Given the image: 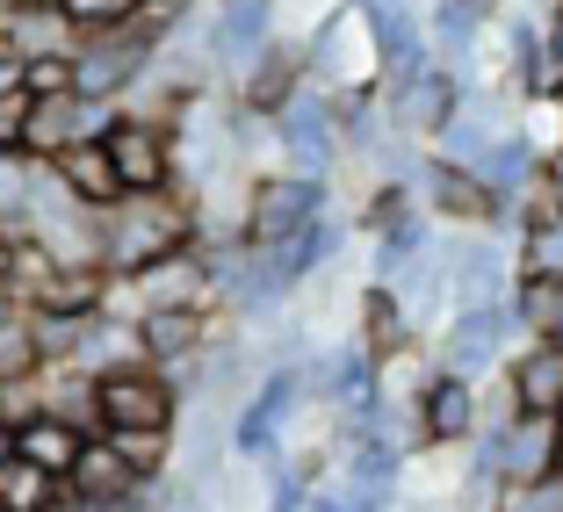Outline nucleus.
Segmentation results:
<instances>
[{
    "label": "nucleus",
    "instance_id": "24",
    "mask_svg": "<svg viewBox=\"0 0 563 512\" xmlns=\"http://www.w3.org/2000/svg\"><path fill=\"white\" fill-rule=\"evenodd\" d=\"M73 101L80 94H51V101L22 94V137H15L22 159H58V152L73 145Z\"/></svg>",
    "mask_w": 563,
    "mask_h": 512
},
{
    "label": "nucleus",
    "instance_id": "12",
    "mask_svg": "<svg viewBox=\"0 0 563 512\" xmlns=\"http://www.w3.org/2000/svg\"><path fill=\"white\" fill-rule=\"evenodd\" d=\"M463 94H470V87L455 80L448 66H433V58H427V66H419L405 87H390V94H376V101H383V123H390L398 137H412V145H433V137L448 131V116L463 109Z\"/></svg>",
    "mask_w": 563,
    "mask_h": 512
},
{
    "label": "nucleus",
    "instance_id": "5",
    "mask_svg": "<svg viewBox=\"0 0 563 512\" xmlns=\"http://www.w3.org/2000/svg\"><path fill=\"white\" fill-rule=\"evenodd\" d=\"M152 58H159V36L145 30V22H131V30H109V36H80L73 44V94L87 101H131V87L152 73Z\"/></svg>",
    "mask_w": 563,
    "mask_h": 512
},
{
    "label": "nucleus",
    "instance_id": "21",
    "mask_svg": "<svg viewBox=\"0 0 563 512\" xmlns=\"http://www.w3.org/2000/svg\"><path fill=\"white\" fill-rule=\"evenodd\" d=\"M470 174H477V181L492 188V202L506 210L514 196H528V188L542 181V145H534V137H528V123H520V131H506L498 145H484V159L470 166Z\"/></svg>",
    "mask_w": 563,
    "mask_h": 512
},
{
    "label": "nucleus",
    "instance_id": "27",
    "mask_svg": "<svg viewBox=\"0 0 563 512\" xmlns=\"http://www.w3.org/2000/svg\"><path fill=\"white\" fill-rule=\"evenodd\" d=\"M0 36H8V51H15L22 66L30 58H73V44H80L66 30V15H0Z\"/></svg>",
    "mask_w": 563,
    "mask_h": 512
},
{
    "label": "nucleus",
    "instance_id": "25",
    "mask_svg": "<svg viewBox=\"0 0 563 512\" xmlns=\"http://www.w3.org/2000/svg\"><path fill=\"white\" fill-rule=\"evenodd\" d=\"M66 491L87 498V505H117V498L137 491V477L117 463V447H109V441H87L80 463H73V477H66Z\"/></svg>",
    "mask_w": 563,
    "mask_h": 512
},
{
    "label": "nucleus",
    "instance_id": "26",
    "mask_svg": "<svg viewBox=\"0 0 563 512\" xmlns=\"http://www.w3.org/2000/svg\"><path fill=\"white\" fill-rule=\"evenodd\" d=\"M44 412H51V419H66V426L87 433V441H101L95 376H80V368H51V376H44Z\"/></svg>",
    "mask_w": 563,
    "mask_h": 512
},
{
    "label": "nucleus",
    "instance_id": "35",
    "mask_svg": "<svg viewBox=\"0 0 563 512\" xmlns=\"http://www.w3.org/2000/svg\"><path fill=\"white\" fill-rule=\"evenodd\" d=\"M117 116H123V109H117V101H73V145H101V137H109V131H117Z\"/></svg>",
    "mask_w": 563,
    "mask_h": 512
},
{
    "label": "nucleus",
    "instance_id": "31",
    "mask_svg": "<svg viewBox=\"0 0 563 512\" xmlns=\"http://www.w3.org/2000/svg\"><path fill=\"white\" fill-rule=\"evenodd\" d=\"M405 216H419V210H412V188H398V181H376V188L362 196V210H354V232L383 238V232H398Z\"/></svg>",
    "mask_w": 563,
    "mask_h": 512
},
{
    "label": "nucleus",
    "instance_id": "39",
    "mask_svg": "<svg viewBox=\"0 0 563 512\" xmlns=\"http://www.w3.org/2000/svg\"><path fill=\"white\" fill-rule=\"evenodd\" d=\"M15 94H22V58L0 51V101H15Z\"/></svg>",
    "mask_w": 563,
    "mask_h": 512
},
{
    "label": "nucleus",
    "instance_id": "6",
    "mask_svg": "<svg viewBox=\"0 0 563 512\" xmlns=\"http://www.w3.org/2000/svg\"><path fill=\"white\" fill-rule=\"evenodd\" d=\"M275 152L289 159V174H303V181H325L340 174V116H332V94L325 87H303L289 109L275 116Z\"/></svg>",
    "mask_w": 563,
    "mask_h": 512
},
{
    "label": "nucleus",
    "instance_id": "33",
    "mask_svg": "<svg viewBox=\"0 0 563 512\" xmlns=\"http://www.w3.org/2000/svg\"><path fill=\"white\" fill-rule=\"evenodd\" d=\"M427 238H433L427 216H405L398 232H383V238H376V267H368V275H376V289H390V281H398V267L412 260V253L427 246Z\"/></svg>",
    "mask_w": 563,
    "mask_h": 512
},
{
    "label": "nucleus",
    "instance_id": "15",
    "mask_svg": "<svg viewBox=\"0 0 563 512\" xmlns=\"http://www.w3.org/2000/svg\"><path fill=\"white\" fill-rule=\"evenodd\" d=\"M311 87V73H303V36H282L275 30V44L253 58L246 73H239V87H232V109H246V116H261V123H275L289 101Z\"/></svg>",
    "mask_w": 563,
    "mask_h": 512
},
{
    "label": "nucleus",
    "instance_id": "37",
    "mask_svg": "<svg viewBox=\"0 0 563 512\" xmlns=\"http://www.w3.org/2000/svg\"><path fill=\"white\" fill-rule=\"evenodd\" d=\"M542 196H549V210L563 216V145H549V159H542Z\"/></svg>",
    "mask_w": 563,
    "mask_h": 512
},
{
    "label": "nucleus",
    "instance_id": "41",
    "mask_svg": "<svg viewBox=\"0 0 563 512\" xmlns=\"http://www.w3.org/2000/svg\"><path fill=\"white\" fill-rule=\"evenodd\" d=\"M542 116L556 123V145H563V80H556V87H549V94H542Z\"/></svg>",
    "mask_w": 563,
    "mask_h": 512
},
{
    "label": "nucleus",
    "instance_id": "45",
    "mask_svg": "<svg viewBox=\"0 0 563 512\" xmlns=\"http://www.w3.org/2000/svg\"><path fill=\"white\" fill-rule=\"evenodd\" d=\"M362 8H419V0H362Z\"/></svg>",
    "mask_w": 563,
    "mask_h": 512
},
{
    "label": "nucleus",
    "instance_id": "30",
    "mask_svg": "<svg viewBox=\"0 0 563 512\" xmlns=\"http://www.w3.org/2000/svg\"><path fill=\"white\" fill-rule=\"evenodd\" d=\"M73 36H109V30H131L145 15V0H58Z\"/></svg>",
    "mask_w": 563,
    "mask_h": 512
},
{
    "label": "nucleus",
    "instance_id": "10",
    "mask_svg": "<svg viewBox=\"0 0 563 512\" xmlns=\"http://www.w3.org/2000/svg\"><path fill=\"white\" fill-rule=\"evenodd\" d=\"M275 44V0H217L202 22V58L224 87H239V73Z\"/></svg>",
    "mask_w": 563,
    "mask_h": 512
},
{
    "label": "nucleus",
    "instance_id": "19",
    "mask_svg": "<svg viewBox=\"0 0 563 512\" xmlns=\"http://www.w3.org/2000/svg\"><path fill=\"white\" fill-rule=\"evenodd\" d=\"M117 303V281L101 275V267H58V275L36 289L22 311L30 318H66V325H87V318H101Z\"/></svg>",
    "mask_w": 563,
    "mask_h": 512
},
{
    "label": "nucleus",
    "instance_id": "46",
    "mask_svg": "<svg viewBox=\"0 0 563 512\" xmlns=\"http://www.w3.org/2000/svg\"><path fill=\"white\" fill-rule=\"evenodd\" d=\"M0 267H8V246H0Z\"/></svg>",
    "mask_w": 563,
    "mask_h": 512
},
{
    "label": "nucleus",
    "instance_id": "23",
    "mask_svg": "<svg viewBox=\"0 0 563 512\" xmlns=\"http://www.w3.org/2000/svg\"><path fill=\"white\" fill-rule=\"evenodd\" d=\"M80 447H87V433H73L66 419H51V412H36V419H22V426H15V463L44 469L58 491H66L73 463H80Z\"/></svg>",
    "mask_w": 563,
    "mask_h": 512
},
{
    "label": "nucleus",
    "instance_id": "1",
    "mask_svg": "<svg viewBox=\"0 0 563 512\" xmlns=\"http://www.w3.org/2000/svg\"><path fill=\"white\" fill-rule=\"evenodd\" d=\"M196 246V210L188 196H145V202H117L101 216V275L117 281H137L145 267L174 260V253Z\"/></svg>",
    "mask_w": 563,
    "mask_h": 512
},
{
    "label": "nucleus",
    "instance_id": "29",
    "mask_svg": "<svg viewBox=\"0 0 563 512\" xmlns=\"http://www.w3.org/2000/svg\"><path fill=\"white\" fill-rule=\"evenodd\" d=\"M101 441L117 447V463L131 469L137 483H159L174 469V433H101Z\"/></svg>",
    "mask_w": 563,
    "mask_h": 512
},
{
    "label": "nucleus",
    "instance_id": "44",
    "mask_svg": "<svg viewBox=\"0 0 563 512\" xmlns=\"http://www.w3.org/2000/svg\"><path fill=\"white\" fill-rule=\"evenodd\" d=\"M549 347H563V303H556V318H549Z\"/></svg>",
    "mask_w": 563,
    "mask_h": 512
},
{
    "label": "nucleus",
    "instance_id": "49",
    "mask_svg": "<svg viewBox=\"0 0 563 512\" xmlns=\"http://www.w3.org/2000/svg\"><path fill=\"white\" fill-rule=\"evenodd\" d=\"M556 15H563V8H556Z\"/></svg>",
    "mask_w": 563,
    "mask_h": 512
},
{
    "label": "nucleus",
    "instance_id": "47",
    "mask_svg": "<svg viewBox=\"0 0 563 512\" xmlns=\"http://www.w3.org/2000/svg\"><path fill=\"white\" fill-rule=\"evenodd\" d=\"M549 8H563V0H549Z\"/></svg>",
    "mask_w": 563,
    "mask_h": 512
},
{
    "label": "nucleus",
    "instance_id": "20",
    "mask_svg": "<svg viewBox=\"0 0 563 512\" xmlns=\"http://www.w3.org/2000/svg\"><path fill=\"white\" fill-rule=\"evenodd\" d=\"M51 174H58V188H66V202L73 210H87V216H109L123 202V188H117V166H109V152L101 145H66L58 159H44Z\"/></svg>",
    "mask_w": 563,
    "mask_h": 512
},
{
    "label": "nucleus",
    "instance_id": "3",
    "mask_svg": "<svg viewBox=\"0 0 563 512\" xmlns=\"http://www.w3.org/2000/svg\"><path fill=\"white\" fill-rule=\"evenodd\" d=\"M297 412H311L303 368H261L253 397L239 404V419H232V455H239V463H253V469L282 463V441H289Z\"/></svg>",
    "mask_w": 563,
    "mask_h": 512
},
{
    "label": "nucleus",
    "instance_id": "22",
    "mask_svg": "<svg viewBox=\"0 0 563 512\" xmlns=\"http://www.w3.org/2000/svg\"><path fill=\"white\" fill-rule=\"evenodd\" d=\"M354 332H362V354L376 368H390V361H405L412 347H427V340L412 332V318H405V303L390 297V289H376V281L362 289V325H354Z\"/></svg>",
    "mask_w": 563,
    "mask_h": 512
},
{
    "label": "nucleus",
    "instance_id": "18",
    "mask_svg": "<svg viewBox=\"0 0 563 512\" xmlns=\"http://www.w3.org/2000/svg\"><path fill=\"white\" fill-rule=\"evenodd\" d=\"M506 397L520 404V419H556L563 412V347L528 340V347L506 361Z\"/></svg>",
    "mask_w": 563,
    "mask_h": 512
},
{
    "label": "nucleus",
    "instance_id": "16",
    "mask_svg": "<svg viewBox=\"0 0 563 512\" xmlns=\"http://www.w3.org/2000/svg\"><path fill=\"white\" fill-rule=\"evenodd\" d=\"M506 131H520V101L498 94V87H470L463 109L448 116V131L433 137L427 152H433V159H448V166H477L484 145H498Z\"/></svg>",
    "mask_w": 563,
    "mask_h": 512
},
{
    "label": "nucleus",
    "instance_id": "8",
    "mask_svg": "<svg viewBox=\"0 0 563 512\" xmlns=\"http://www.w3.org/2000/svg\"><path fill=\"white\" fill-rule=\"evenodd\" d=\"M101 152H109V166H117L123 202L174 196V137H166L159 123H145V116H131V109H123L117 131L101 137Z\"/></svg>",
    "mask_w": 563,
    "mask_h": 512
},
{
    "label": "nucleus",
    "instance_id": "34",
    "mask_svg": "<svg viewBox=\"0 0 563 512\" xmlns=\"http://www.w3.org/2000/svg\"><path fill=\"white\" fill-rule=\"evenodd\" d=\"M22 94L30 101L73 94V58H30V66H22Z\"/></svg>",
    "mask_w": 563,
    "mask_h": 512
},
{
    "label": "nucleus",
    "instance_id": "7",
    "mask_svg": "<svg viewBox=\"0 0 563 512\" xmlns=\"http://www.w3.org/2000/svg\"><path fill=\"white\" fill-rule=\"evenodd\" d=\"M514 246L492 232H448V303L455 311H498L514 297Z\"/></svg>",
    "mask_w": 563,
    "mask_h": 512
},
{
    "label": "nucleus",
    "instance_id": "4",
    "mask_svg": "<svg viewBox=\"0 0 563 512\" xmlns=\"http://www.w3.org/2000/svg\"><path fill=\"white\" fill-rule=\"evenodd\" d=\"M95 412H101V433H174L188 404L159 368L123 361V368H101L95 376Z\"/></svg>",
    "mask_w": 563,
    "mask_h": 512
},
{
    "label": "nucleus",
    "instance_id": "32",
    "mask_svg": "<svg viewBox=\"0 0 563 512\" xmlns=\"http://www.w3.org/2000/svg\"><path fill=\"white\" fill-rule=\"evenodd\" d=\"M58 505V483L30 463H8L0 469V512H51Z\"/></svg>",
    "mask_w": 563,
    "mask_h": 512
},
{
    "label": "nucleus",
    "instance_id": "38",
    "mask_svg": "<svg viewBox=\"0 0 563 512\" xmlns=\"http://www.w3.org/2000/svg\"><path fill=\"white\" fill-rule=\"evenodd\" d=\"M448 8H463V15H470V22H484V30L506 15V0H448Z\"/></svg>",
    "mask_w": 563,
    "mask_h": 512
},
{
    "label": "nucleus",
    "instance_id": "17",
    "mask_svg": "<svg viewBox=\"0 0 563 512\" xmlns=\"http://www.w3.org/2000/svg\"><path fill=\"white\" fill-rule=\"evenodd\" d=\"M217 332H224V325H217V311H137L131 318V340H137V361H145V368L196 361Z\"/></svg>",
    "mask_w": 563,
    "mask_h": 512
},
{
    "label": "nucleus",
    "instance_id": "28",
    "mask_svg": "<svg viewBox=\"0 0 563 512\" xmlns=\"http://www.w3.org/2000/svg\"><path fill=\"white\" fill-rule=\"evenodd\" d=\"M514 275L520 281H563V216H542L514 238Z\"/></svg>",
    "mask_w": 563,
    "mask_h": 512
},
{
    "label": "nucleus",
    "instance_id": "9",
    "mask_svg": "<svg viewBox=\"0 0 563 512\" xmlns=\"http://www.w3.org/2000/svg\"><path fill=\"white\" fill-rule=\"evenodd\" d=\"M506 332H514V318H506V303L498 311H448L441 332L427 340V361L441 368V376H492L498 361H506Z\"/></svg>",
    "mask_w": 563,
    "mask_h": 512
},
{
    "label": "nucleus",
    "instance_id": "42",
    "mask_svg": "<svg viewBox=\"0 0 563 512\" xmlns=\"http://www.w3.org/2000/svg\"><path fill=\"white\" fill-rule=\"evenodd\" d=\"M15 463V426H8V419H0V469Z\"/></svg>",
    "mask_w": 563,
    "mask_h": 512
},
{
    "label": "nucleus",
    "instance_id": "36",
    "mask_svg": "<svg viewBox=\"0 0 563 512\" xmlns=\"http://www.w3.org/2000/svg\"><path fill=\"white\" fill-rule=\"evenodd\" d=\"M498 512H563V477H542V483H528V491H506Z\"/></svg>",
    "mask_w": 563,
    "mask_h": 512
},
{
    "label": "nucleus",
    "instance_id": "11",
    "mask_svg": "<svg viewBox=\"0 0 563 512\" xmlns=\"http://www.w3.org/2000/svg\"><path fill=\"white\" fill-rule=\"evenodd\" d=\"M303 390H311L318 412L332 419H362L368 404L383 397V368L362 354V340H340V347H318L303 361Z\"/></svg>",
    "mask_w": 563,
    "mask_h": 512
},
{
    "label": "nucleus",
    "instance_id": "14",
    "mask_svg": "<svg viewBox=\"0 0 563 512\" xmlns=\"http://www.w3.org/2000/svg\"><path fill=\"white\" fill-rule=\"evenodd\" d=\"M412 196L427 202V216H441V232H492L498 238V202H492V188H484L470 166H448V159L427 152Z\"/></svg>",
    "mask_w": 563,
    "mask_h": 512
},
{
    "label": "nucleus",
    "instance_id": "48",
    "mask_svg": "<svg viewBox=\"0 0 563 512\" xmlns=\"http://www.w3.org/2000/svg\"><path fill=\"white\" fill-rule=\"evenodd\" d=\"M556 426H563V412H556Z\"/></svg>",
    "mask_w": 563,
    "mask_h": 512
},
{
    "label": "nucleus",
    "instance_id": "2",
    "mask_svg": "<svg viewBox=\"0 0 563 512\" xmlns=\"http://www.w3.org/2000/svg\"><path fill=\"white\" fill-rule=\"evenodd\" d=\"M318 210H332V202H325V181H303V174H289V166L253 174L246 196H239V246L275 253V246H289V238L311 232Z\"/></svg>",
    "mask_w": 563,
    "mask_h": 512
},
{
    "label": "nucleus",
    "instance_id": "43",
    "mask_svg": "<svg viewBox=\"0 0 563 512\" xmlns=\"http://www.w3.org/2000/svg\"><path fill=\"white\" fill-rule=\"evenodd\" d=\"M51 512H101V505H87V498H73V491H58V505Z\"/></svg>",
    "mask_w": 563,
    "mask_h": 512
},
{
    "label": "nucleus",
    "instance_id": "40",
    "mask_svg": "<svg viewBox=\"0 0 563 512\" xmlns=\"http://www.w3.org/2000/svg\"><path fill=\"white\" fill-rule=\"evenodd\" d=\"M0 15H58V0H0Z\"/></svg>",
    "mask_w": 563,
    "mask_h": 512
},
{
    "label": "nucleus",
    "instance_id": "13",
    "mask_svg": "<svg viewBox=\"0 0 563 512\" xmlns=\"http://www.w3.org/2000/svg\"><path fill=\"white\" fill-rule=\"evenodd\" d=\"M412 426H419V447H470L484 433V390L433 368L412 397Z\"/></svg>",
    "mask_w": 563,
    "mask_h": 512
}]
</instances>
